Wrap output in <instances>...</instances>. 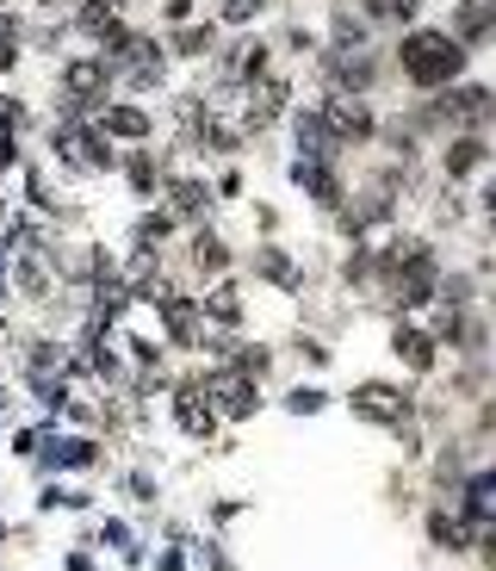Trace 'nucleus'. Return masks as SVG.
Wrapping results in <instances>:
<instances>
[{"instance_id":"f257e3e1","label":"nucleus","mask_w":496,"mask_h":571,"mask_svg":"<svg viewBox=\"0 0 496 571\" xmlns=\"http://www.w3.org/2000/svg\"><path fill=\"white\" fill-rule=\"evenodd\" d=\"M397 69L416 81V87H447L465 69V44L453 32H410L397 44Z\"/></svg>"},{"instance_id":"f03ea898","label":"nucleus","mask_w":496,"mask_h":571,"mask_svg":"<svg viewBox=\"0 0 496 571\" xmlns=\"http://www.w3.org/2000/svg\"><path fill=\"white\" fill-rule=\"evenodd\" d=\"M354 411L360 416H379V423H397V416H410V392H391V385H360Z\"/></svg>"},{"instance_id":"7ed1b4c3","label":"nucleus","mask_w":496,"mask_h":571,"mask_svg":"<svg viewBox=\"0 0 496 571\" xmlns=\"http://www.w3.org/2000/svg\"><path fill=\"white\" fill-rule=\"evenodd\" d=\"M391 292H397V304H422L434 292V261L428 255H416V261H403V273H391Z\"/></svg>"},{"instance_id":"20e7f679","label":"nucleus","mask_w":496,"mask_h":571,"mask_svg":"<svg viewBox=\"0 0 496 571\" xmlns=\"http://www.w3.org/2000/svg\"><path fill=\"white\" fill-rule=\"evenodd\" d=\"M496 32V0H465L459 19H453V38L459 44H478V38Z\"/></svg>"},{"instance_id":"39448f33","label":"nucleus","mask_w":496,"mask_h":571,"mask_svg":"<svg viewBox=\"0 0 496 571\" xmlns=\"http://www.w3.org/2000/svg\"><path fill=\"white\" fill-rule=\"evenodd\" d=\"M298 143H304V162H329L335 156V125L317 118V112H304V118H298Z\"/></svg>"},{"instance_id":"423d86ee","label":"nucleus","mask_w":496,"mask_h":571,"mask_svg":"<svg viewBox=\"0 0 496 571\" xmlns=\"http://www.w3.org/2000/svg\"><path fill=\"white\" fill-rule=\"evenodd\" d=\"M447 112L459 118V125H484L496 112V94L490 87H459V94H447Z\"/></svg>"},{"instance_id":"0eeeda50","label":"nucleus","mask_w":496,"mask_h":571,"mask_svg":"<svg viewBox=\"0 0 496 571\" xmlns=\"http://www.w3.org/2000/svg\"><path fill=\"white\" fill-rule=\"evenodd\" d=\"M292 180H298L304 193H317L323 206H335V199H341V180L329 175V162H292Z\"/></svg>"},{"instance_id":"6e6552de","label":"nucleus","mask_w":496,"mask_h":571,"mask_svg":"<svg viewBox=\"0 0 496 571\" xmlns=\"http://www.w3.org/2000/svg\"><path fill=\"white\" fill-rule=\"evenodd\" d=\"M211 392H217V404H224V416H248V411H255V385L236 380V373H230V380H217Z\"/></svg>"},{"instance_id":"1a4fd4ad","label":"nucleus","mask_w":496,"mask_h":571,"mask_svg":"<svg viewBox=\"0 0 496 571\" xmlns=\"http://www.w3.org/2000/svg\"><path fill=\"white\" fill-rule=\"evenodd\" d=\"M323 118H329L335 131H348V137H366V131H372V118L354 106V100H329V112H323Z\"/></svg>"},{"instance_id":"9d476101","label":"nucleus","mask_w":496,"mask_h":571,"mask_svg":"<svg viewBox=\"0 0 496 571\" xmlns=\"http://www.w3.org/2000/svg\"><path fill=\"white\" fill-rule=\"evenodd\" d=\"M428 534L441 540L447 553H465V540H472V528H465L459 516H447V509H441V516H428Z\"/></svg>"},{"instance_id":"9b49d317","label":"nucleus","mask_w":496,"mask_h":571,"mask_svg":"<svg viewBox=\"0 0 496 571\" xmlns=\"http://www.w3.org/2000/svg\"><path fill=\"white\" fill-rule=\"evenodd\" d=\"M397 354L416 366V373H428V366H434V342H428V335H416V330H397Z\"/></svg>"},{"instance_id":"f8f14e48","label":"nucleus","mask_w":496,"mask_h":571,"mask_svg":"<svg viewBox=\"0 0 496 571\" xmlns=\"http://www.w3.org/2000/svg\"><path fill=\"white\" fill-rule=\"evenodd\" d=\"M465 509H472V516H496V473H478L465 485Z\"/></svg>"},{"instance_id":"ddd939ff","label":"nucleus","mask_w":496,"mask_h":571,"mask_svg":"<svg viewBox=\"0 0 496 571\" xmlns=\"http://www.w3.org/2000/svg\"><path fill=\"white\" fill-rule=\"evenodd\" d=\"M106 131H118V137H149V112H137V106H112V112H106Z\"/></svg>"},{"instance_id":"4468645a","label":"nucleus","mask_w":496,"mask_h":571,"mask_svg":"<svg viewBox=\"0 0 496 571\" xmlns=\"http://www.w3.org/2000/svg\"><path fill=\"white\" fill-rule=\"evenodd\" d=\"M62 81H69V100H81V94H100V87H106V69H100V63H75Z\"/></svg>"},{"instance_id":"2eb2a0df","label":"nucleus","mask_w":496,"mask_h":571,"mask_svg":"<svg viewBox=\"0 0 496 571\" xmlns=\"http://www.w3.org/2000/svg\"><path fill=\"white\" fill-rule=\"evenodd\" d=\"M478 162H484V143H478V137H459V143L447 149V175H472Z\"/></svg>"},{"instance_id":"dca6fc26","label":"nucleus","mask_w":496,"mask_h":571,"mask_svg":"<svg viewBox=\"0 0 496 571\" xmlns=\"http://www.w3.org/2000/svg\"><path fill=\"white\" fill-rule=\"evenodd\" d=\"M261 44H255V38H248V44H236V56H230V75H261Z\"/></svg>"},{"instance_id":"f3484780","label":"nucleus","mask_w":496,"mask_h":571,"mask_svg":"<svg viewBox=\"0 0 496 571\" xmlns=\"http://www.w3.org/2000/svg\"><path fill=\"white\" fill-rule=\"evenodd\" d=\"M93 447L87 442H56V454H50V466H87Z\"/></svg>"},{"instance_id":"a211bd4d","label":"nucleus","mask_w":496,"mask_h":571,"mask_svg":"<svg viewBox=\"0 0 496 571\" xmlns=\"http://www.w3.org/2000/svg\"><path fill=\"white\" fill-rule=\"evenodd\" d=\"M205 304H211V318H224V323L236 318V292H230V286H217V292H211Z\"/></svg>"},{"instance_id":"6ab92c4d","label":"nucleus","mask_w":496,"mask_h":571,"mask_svg":"<svg viewBox=\"0 0 496 571\" xmlns=\"http://www.w3.org/2000/svg\"><path fill=\"white\" fill-rule=\"evenodd\" d=\"M261 273H267V280H279V286H292V280H298V273L279 261V255H261Z\"/></svg>"},{"instance_id":"aec40b11","label":"nucleus","mask_w":496,"mask_h":571,"mask_svg":"<svg viewBox=\"0 0 496 571\" xmlns=\"http://www.w3.org/2000/svg\"><path fill=\"white\" fill-rule=\"evenodd\" d=\"M335 75L348 81V87H366V81H372V69H366V63H341Z\"/></svg>"},{"instance_id":"412c9836","label":"nucleus","mask_w":496,"mask_h":571,"mask_svg":"<svg viewBox=\"0 0 496 571\" xmlns=\"http://www.w3.org/2000/svg\"><path fill=\"white\" fill-rule=\"evenodd\" d=\"M205 44H211V32H205V25H199V32H186V38H180V56H199Z\"/></svg>"},{"instance_id":"4be33fe9","label":"nucleus","mask_w":496,"mask_h":571,"mask_svg":"<svg viewBox=\"0 0 496 571\" xmlns=\"http://www.w3.org/2000/svg\"><path fill=\"white\" fill-rule=\"evenodd\" d=\"M13 56H19V50H13V25H0V69H13Z\"/></svg>"},{"instance_id":"5701e85b","label":"nucleus","mask_w":496,"mask_h":571,"mask_svg":"<svg viewBox=\"0 0 496 571\" xmlns=\"http://www.w3.org/2000/svg\"><path fill=\"white\" fill-rule=\"evenodd\" d=\"M261 13V0H230V19H255Z\"/></svg>"},{"instance_id":"b1692460","label":"nucleus","mask_w":496,"mask_h":571,"mask_svg":"<svg viewBox=\"0 0 496 571\" xmlns=\"http://www.w3.org/2000/svg\"><path fill=\"white\" fill-rule=\"evenodd\" d=\"M484 559H490V571H496V534H490V540H484Z\"/></svg>"},{"instance_id":"393cba45","label":"nucleus","mask_w":496,"mask_h":571,"mask_svg":"<svg viewBox=\"0 0 496 571\" xmlns=\"http://www.w3.org/2000/svg\"><path fill=\"white\" fill-rule=\"evenodd\" d=\"M484 199H490V218H496V180H490V193H484Z\"/></svg>"},{"instance_id":"a878e982","label":"nucleus","mask_w":496,"mask_h":571,"mask_svg":"<svg viewBox=\"0 0 496 571\" xmlns=\"http://www.w3.org/2000/svg\"><path fill=\"white\" fill-rule=\"evenodd\" d=\"M0 286H7V273H0Z\"/></svg>"}]
</instances>
